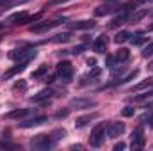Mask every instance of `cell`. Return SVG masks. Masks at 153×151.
Here are the masks:
<instances>
[{"instance_id":"cell-41","label":"cell","mask_w":153,"mask_h":151,"mask_svg":"<svg viewBox=\"0 0 153 151\" xmlns=\"http://www.w3.org/2000/svg\"><path fill=\"white\" fill-rule=\"evenodd\" d=\"M107 2H114V0H107Z\"/></svg>"},{"instance_id":"cell-20","label":"cell","mask_w":153,"mask_h":151,"mask_svg":"<svg viewBox=\"0 0 153 151\" xmlns=\"http://www.w3.org/2000/svg\"><path fill=\"white\" fill-rule=\"evenodd\" d=\"M114 57H116V61H117V62H126V61L130 59V52H128L126 48H119Z\"/></svg>"},{"instance_id":"cell-6","label":"cell","mask_w":153,"mask_h":151,"mask_svg":"<svg viewBox=\"0 0 153 151\" xmlns=\"http://www.w3.org/2000/svg\"><path fill=\"white\" fill-rule=\"evenodd\" d=\"M64 20H52V21H39V23H34L32 27H30V30L32 32H36V34H41V32H46V30H50V29H53V27H57V25H61Z\"/></svg>"},{"instance_id":"cell-23","label":"cell","mask_w":153,"mask_h":151,"mask_svg":"<svg viewBox=\"0 0 153 151\" xmlns=\"http://www.w3.org/2000/svg\"><path fill=\"white\" fill-rule=\"evenodd\" d=\"M130 36H132L130 32H126V30H121V32H117V34H116L114 43H117V44H119V43H125V41H128V39H130Z\"/></svg>"},{"instance_id":"cell-37","label":"cell","mask_w":153,"mask_h":151,"mask_svg":"<svg viewBox=\"0 0 153 151\" xmlns=\"http://www.w3.org/2000/svg\"><path fill=\"white\" fill-rule=\"evenodd\" d=\"M146 110H153V103H148L146 105Z\"/></svg>"},{"instance_id":"cell-29","label":"cell","mask_w":153,"mask_h":151,"mask_svg":"<svg viewBox=\"0 0 153 151\" xmlns=\"http://www.w3.org/2000/svg\"><path fill=\"white\" fill-rule=\"evenodd\" d=\"M116 62H117V61H116V57H111V55L107 57V68H109L111 71H114L116 68H117V66H116Z\"/></svg>"},{"instance_id":"cell-28","label":"cell","mask_w":153,"mask_h":151,"mask_svg":"<svg viewBox=\"0 0 153 151\" xmlns=\"http://www.w3.org/2000/svg\"><path fill=\"white\" fill-rule=\"evenodd\" d=\"M0 150H18V146L13 144V142H5V141H2V142H0Z\"/></svg>"},{"instance_id":"cell-24","label":"cell","mask_w":153,"mask_h":151,"mask_svg":"<svg viewBox=\"0 0 153 151\" xmlns=\"http://www.w3.org/2000/svg\"><path fill=\"white\" fill-rule=\"evenodd\" d=\"M45 73H48V66L46 64H41L36 71H32V78H41Z\"/></svg>"},{"instance_id":"cell-27","label":"cell","mask_w":153,"mask_h":151,"mask_svg":"<svg viewBox=\"0 0 153 151\" xmlns=\"http://www.w3.org/2000/svg\"><path fill=\"white\" fill-rule=\"evenodd\" d=\"M152 96H153V91H146L144 94L135 96V98H134V101H144V100H148V98H152Z\"/></svg>"},{"instance_id":"cell-26","label":"cell","mask_w":153,"mask_h":151,"mask_svg":"<svg viewBox=\"0 0 153 151\" xmlns=\"http://www.w3.org/2000/svg\"><path fill=\"white\" fill-rule=\"evenodd\" d=\"M70 39H71V32H64V34H59V36H55L52 41H55V43H68Z\"/></svg>"},{"instance_id":"cell-16","label":"cell","mask_w":153,"mask_h":151,"mask_svg":"<svg viewBox=\"0 0 153 151\" xmlns=\"http://www.w3.org/2000/svg\"><path fill=\"white\" fill-rule=\"evenodd\" d=\"M94 21L93 20H82V21H76V23H73L71 27L75 29V30H91V29H94Z\"/></svg>"},{"instance_id":"cell-38","label":"cell","mask_w":153,"mask_h":151,"mask_svg":"<svg viewBox=\"0 0 153 151\" xmlns=\"http://www.w3.org/2000/svg\"><path fill=\"white\" fill-rule=\"evenodd\" d=\"M148 70H150V71H153V61L150 62V64H148Z\"/></svg>"},{"instance_id":"cell-12","label":"cell","mask_w":153,"mask_h":151,"mask_svg":"<svg viewBox=\"0 0 153 151\" xmlns=\"http://www.w3.org/2000/svg\"><path fill=\"white\" fill-rule=\"evenodd\" d=\"M98 117V112H93V114H87V115H82V117H76L75 121V128H84V126H87L91 121H94Z\"/></svg>"},{"instance_id":"cell-13","label":"cell","mask_w":153,"mask_h":151,"mask_svg":"<svg viewBox=\"0 0 153 151\" xmlns=\"http://www.w3.org/2000/svg\"><path fill=\"white\" fill-rule=\"evenodd\" d=\"M52 94H53V91H52V89H43V91H39L38 94H34L30 100H32L34 103H43V101H48Z\"/></svg>"},{"instance_id":"cell-1","label":"cell","mask_w":153,"mask_h":151,"mask_svg":"<svg viewBox=\"0 0 153 151\" xmlns=\"http://www.w3.org/2000/svg\"><path fill=\"white\" fill-rule=\"evenodd\" d=\"M53 144H55V141L52 139V135H46V133H39V135L30 139V148H34V150L45 151L53 148Z\"/></svg>"},{"instance_id":"cell-31","label":"cell","mask_w":153,"mask_h":151,"mask_svg":"<svg viewBox=\"0 0 153 151\" xmlns=\"http://www.w3.org/2000/svg\"><path fill=\"white\" fill-rule=\"evenodd\" d=\"M70 115V109H66V110H59V112L55 114V119H64V117H68Z\"/></svg>"},{"instance_id":"cell-25","label":"cell","mask_w":153,"mask_h":151,"mask_svg":"<svg viewBox=\"0 0 153 151\" xmlns=\"http://www.w3.org/2000/svg\"><path fill=\"white\" fill-rule=\"evenodd\" d=\"M144 59H148V57H153V41H150L144 48H143V53H141Z\"/></svg>"},{"instance_id":"cell-33","label":"cell","mask_w":153,"mask_h":151,"mask_svg":"<svg viewBox=\"0 0 153 151\" xmlns=\"http://www.w3.org/2000/svg\"><path fill=\"white\" fill-rule=\"evenodd\" d=\"M14 89H22V91H25V89H27V82H25V80L16 82V84H14Z\"/></svg>"},{"instance_id":"cell-9","label":"cell","mask_w":153,"mask_h":151,"mask_svg":"<svg viewBox=\"0 0 153 151\" xmlns=\"http://www.w3.org/2000/svg\"><path fill=\"white\" fill-rule=\"evenodd\" d=\"M46 121H48V117H45V115H36V117L20 121L18 124H20V128H34V126H39V124H43V123H46Z\"/></svg>"},{"instance_id":"cell-39","label":"cell","mask_w":153,"mask_h":151,"mask_svg":"<svg viewBox=\"0 0 153 151\" xmlns=\"http://www.w3.org/2000/svg\"><path fill=\"white\" fill-rule=\"evenodd\" d=\"M150 30H153V23H152V25H150Z\"/></svg>"},{"instance_id":"cell-8","label":"cell","mask_w":153,"mask_h":151,"mask_svg":"<svg viewBox=\"0 0 153 151\" xmlns=\"http://www.w3.org/2000/svg\"><path fill=\"white\" fill-rule=\"evenodd\" d=\"M143 146H144V132H143V128H135L132 132V148L141 150Z\"/></svg>"},{"instance_id":"cell-18","label":"cell","mask_w":153,"mask_h":151,"mask_svg":"<svg viewBox=\"0 0 153 151\" xmlns=\"http://www.w3.org/2000/svg\"><path fill=\"white\" fill-rule=\"evenodd\" d=\"M29 114H30L29 109H16V110L7 112L5 117H7V119H22V117H25V115H29Z\"/></svg>"},{"instance_id":"cell-21","label":"cell","mask_w":153,"mask_h":151,"mask_svg":"<svg viewBox=\"0 0 153 151\" xmlns=\"http://www.w3.org/2000/svg\"><path fill=\"white\" fill-rule=\"evenodd\" d=\"M152 85H153V78H146V80H143V82L135 84V85L132 87V91H143V89H146V87H152Z\"/></svg>"},{"instance_id":"cell-11","label":"cell","mask_w":153,"mask_h":151,"mask_svg":"<svg viewBox=\"0 0 153 151\" xmlns=\"http://www.w3.org/2000/svg\"><path fill=\"white\" fill-rule=\"evenodd\" d=\"M128 18H130L128 13H126V11H121V14H117L116 18H112V21L109 23V27H111V29H117V27L125 25V23L128 21Z\"/></svg>"},{"instance_id":"cell-34","label":"cell","mask_w":153,"mask_h":151,"mask_svg":"<svg viewBox=\"0 0 153 151\" xmlns=\"http://www.w3.org/2000/svg\"><path fill=\"white\" fill-rule=\"evenodd\" d=\"M84 48H85L84 44H80V46H75V48H73L70 53H73V55H78V53H82V50H84Z\"/></svg>"},{"instance_id":"cell-17","label":"cell","mask_w":153,"mask_h":151,"mask_svg":"<svg viewBox=\"0 0 153 151\" xmlns=\"http://www.w3.org/2000/svg\"><path fill=\"white\" fill-rule=\"evenodd\" d=\"M29 14L25 13V11H22V13H14V14H11L9 18H7V23H13V25H22V21L27 18Z\"/></svg>"},{"instance_id":"cell-15","label":"cell","mask_w":153,"mask_h":151,"mask_svg":"<svg viewBox=\"0 0 153 151\" xmlns=\"http://www.w3.org/2000/svg\"><path fill=\"white\" fill-rule=\"evenodd\" d=\"M139 75V70H134V71H130L126 76H123V78H119V80H112L111 84H109V87H112V85H123V84H126V82H130V80H134L135 76Z\"/></svg>"},{"instance_id":"cell-3","label":"cell","mask_w":153,"mask_h":151,"mask_svg":"<svg viewBox=\"0 0 153 151\" xmlns=\"http://www.w3.org/2000/svg\"><path fill=\"white\" fill-rule=\"evenodd\" d=\"M105 130H107V126H105L103 123H98V124L91 130L89 142H91L93 148H100V146H102V142L105 141Z\"/></svg>"},{"instance_id":"cell-36","label":"cell","mask_w":153,"mask_h":151,"mask_svg":"<svg viewBox=\"0 0 153 151\" xmlns=\"http://www.w3.org/2000/svg\"><path fill=\"white\" fill-rule=\"evenodd\" d=\"M87 64H89L91 68H94V66H96V61H94V59H89V61H87Z\"/></svg>"},{"instance_id":"cell-19","label":"cell","mask_w":153,"mask_h":151,"mask_svg":"<svg viewBox=\"0 0 153 151\" xmlns=\"http://www.w3.org/2000/svg\"><path fill=\"white\" fill-rule=\"evenodd\" d=\"M148 9H135V13L128 18V21H132V23H137V21H141L144 16H148Z\"/></svg>"},{"instance_id":"cell-5","label":"cell","mask_w":153,"mask_h":151,"mask_svg":"<svg viewBox=\"0 0 153 151\" xmlns=\"http://www.w3.org/2000/svg\"><path fill=\"white\" fill-rule=\"evenodd\" d=\"M91 107H96V100L93 98H73L70 101V109H76V110H85Z\"/></svg>"},{"instance_id":"cell-32","label":"cell","mask_w":153,"mask_h":151,"mask_svg":"<svg viewBox=\"0 0 153 151\" xmlns=\"http://www.w3.org/2000/svg\"><path fill=\"white\" fill-rule=\"evenodd\" d=\"M64 2H68V0H48L46 5H45V9H48V7H52V5H57V4H64Z\"/></svg>"},{"instance_id":"cell-22","label":"cell","mask_w":153,"mask_h":151,"mask_svg":"<svg viewBox=\"0 0 153 151\" xmlns=\"http://www.w3.org/2000/svg\"><path fill=\"white\" fill-rule=\"evenodd\" d=\"M130 41H132V44H137V46H141V44H144L146 41H148V38L144 36V34H132L130 36Z\"/></svg>"},{"instance_id":"cell-30","label":"cell","mask_w":153,"mask_h":151,"mask_svg":"<svg viewBox=\"0 0 153 151\" xmlns=\"http://www.w3.org/2000/svg\"><path fill=\"white\" fill-rule=\"evenodd\" d=\"M121 114H123V117H132V115L135 114V109H134V107H125V109L121 110Z\"/></svg>"},{"instance_id":"cell-40","label":"cell","mask_w":153,"mask_h":151,"mask_svg":"<svg viewBox=\"0 0 153 151\" xmlns=\"http://www.w3.org/2000/svg\"><path fill=\"white\" fill-rule=\"evenodd\" d=\"M143 2H153V0H143Z\"/></svg>"},{"instance_id":"cell-14","label":"cell","mask_w":153,"mask_h":151,"mask_svg":"<svg viewBox=\"0 0 153 151\" xmlns=\"http://www.w3.org/2000/svg\"><path fill=\"white\" fill-rule=\"evenodd\" d=\"M25 68H27V62H18L16 66H13L11 70H7V71L4 73V80H7V78H11V76H14V75H18V73H22Z\"/></svg>"},{"instance_id":"cell-35","label":"cell","mask_w":153,"mask_h":151,"mask_svg":"<svg viewBox=\"0 0 153 151\" xmlns=\"http://www.w3.org/2000/svg\"><path fill=\"white\" fill-rule=\"evenodd\" d=\"M125 148H126L125 142H117V144L114 146V151H121V150H125Z\"/></svg>"},{"instance_id":"cell-4","label":"cell","mask_w":153,"mask_h":151,"mask_svg":"<svg viewBox=\"0 0 153 151\" xmlns=\"http://www.w3.org/2000/svg\"><path fill=\"white\" fill-rule=\"evenodd\" d=\"M57 76H59L61 80H64V82H70V80L73 78V66H71V62L61 61V62L57 64Z\"/></svg>"},{"instance_id":"cell-7","label":"cell","mask_w":153,"mask_h":151,"mask_svg":"<svg viewBox=\"0 0 153 151\" xmlns=\"http://www.w3.org/2000/svg\"><path fill=\"white\" fill-rule=\"evenodd\" d=\"M123 132H125V123H111L105 130V135L109 139H117L123 135Z\"/></svg>"},{"instance_id":"cell-2","label":"cell","mask_w":153,"mask_h":151,"mask_svg":"<svg viewBox=\"0 0 153 151\" xmlns=\"http://www.w3.org/2000/svg\"><path fill=\"white\" fill-rule=\"evenodd\" d=\"M36 48H16L13 52H9V59L13 61H20V62H29L30 59L36 57Z\"/></svg>"},{"instance_id":"cell-10","label":"cell","mask_w":153,"mask_h":151,"mask_svg":"<svg viewBox=\"0 0 153 151\" xmlns=\"http://www.w3.org/2000/svg\"><path fill=\"white\" fill-rule=\"evenodd\" d=\"M107 44H109V38L105 34H102V36H98V38L93 41V50L98 52V53H103L107 50Z\"/></svg>"}]
</instances>
